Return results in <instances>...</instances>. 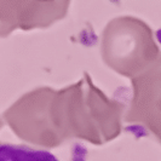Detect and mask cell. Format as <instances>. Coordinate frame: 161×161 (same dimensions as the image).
I'll use <instances>...</instances> for the list:
<instances>
[{
	"mask_svg": "<svg viewBox=\"0 0 161 161\" xmlns=\"http://www.w3.org/2000/svg\"><path fill=\"white\" fill-rule=\"evenodd\" d=\"M0 161H59L47 150L0 142Z\"/></svg>",
	"mask_w": 161,
	"mask_h": 161,
	"instance_id": "cell-1",
	"label": "cell"
}]
</instances>
